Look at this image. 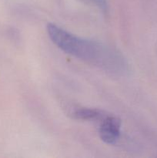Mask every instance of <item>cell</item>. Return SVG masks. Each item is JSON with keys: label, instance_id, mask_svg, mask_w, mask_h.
Segmentation results:
<instances>
[{"label": "cell", "instance_id": "1", "mask_svg": "<svg viewBox=\"0 0 157 158\" xmlns=\"http://www.w3.org/2000/svg\"><path fill=\"white\" fill-rule=\"evenodd\" d=\"M47 32L52 41L69 55L103 66L109 62L108 52L98 43L75 36L52 23L47 25Z\"/></svg>", "mask_w": 157, "mask_h": 158}, {"label": "cell", "instance_id": "2", "mask_svg": "<svg viewBox=\"0 0 157 158\" xmlns=\"http://www.w3.org/2000/svg\"><path fill=\"white\" fill-rule=\"evenodd\" d=\"M121 121L114 116L105 117L101 121L99 129V137L103 142L109 144H114L118 141L120 135Z\"/></svg>", "mask_w": 157, "mask_h": 158}, {"label": "cell", "instance_id": "3", "mask_svg": "<svg viewBox=\"0 0 157 158\" xmlns=\"http://www.w3.org/2000/svg\"><path fill=\"white\" fill-rule=\"evenodd\" d=\"M109 114L104 111L91 108H77L72 113V116L75 119L84 120H102Z\"/></svg>", "mask_w": 157, "mask_h": 158}, {"label": "cell", "instance_id": "4", "mask_svg": "<svg viewBox=\"0 0 157 158\" xmlns=\"http://www.w3.org/2000/svg\"><path fill=\"white\" fill-rule=\"evenodd\" d=\"M84 1L89 2H91L95 6H98L103 12H107L108 5L106 0H84Z\"/></svg>", "mask_w": 157, "mask_h": 158}]
</instances>
